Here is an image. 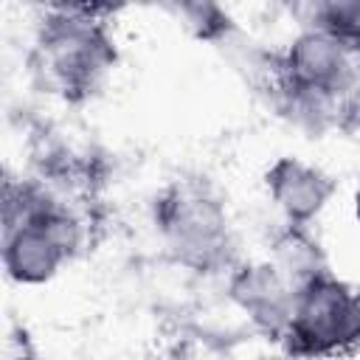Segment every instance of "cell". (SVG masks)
<instances>
[{"label":"cell","mask_w":360,"mask_h":360,"mask_svg":"<svg viewBox=\"0 0 360 360\" xmlns=\"http://www.w3.org/2000/svg\"><path fill=\"white\" fill-rule=\"evenodd\" d=\"M290 338L307 354H340L360 340V292L329 276L295 292Z\"/></svg>","instance_id":"6da1fadb"},{"label":"cell","mask_w":360,"mask_h":360,"mask_svg":"<svg viewBox=\"0 0 360 360\" xmlns=\"http://www.w3.org/2000/svg\"><path fill=\"white\" fill-rule=\"evenodd\" d=\"M96 20L82 11L51 17L42 31V62L51 76L68 90H87L107 70L110 48Z\"/></svg>","instance_id":"7a4b0ae2"},{"label":"cell","mask_w":360,"mask_h":360,"mask_svg":"<svg viewBox=\"0 0 360 360\" xmlns=\"http://www.w3.org/2000/svg\"><path fill=\"white\" fill-rule=\"evenodd\" d=\"M73 242L76 228L68 217L48 208L28 211L25 219L8 233L6 267L20 281H45L56 273Z\"/></svg>","instance_id":"3957f363"},{"label":"cell","mask_w":360,"mask_h":360,"mask_svg":"<svg viewBox=\"0 0 360 360\" xmlns=\"http://www.w3.org/2000/svg\"><path fill=\"white\" fill-rule=\"evenodd\" d=\"M163 231L177 253L186 259H208L219 250L225 239L222 208L200 191H174L163 202Z\"/></svg>","instance_id":"277c9868"},{"label":"cell","mask_w":360,"mask_h":360,"mask_svg":"<svg viewBox=\"0 0 360 360\" xmlns=\"http://www.w3.org/2000/svg\"><path fill=\"white\" fill-rule=\"evenodd\" d=\"M284 68L295 90L332 93L349 76V48L315 28L292 42Z\"/></svg>","instance_id":"5b68a950"},{"label":"cell","mask_w":360,"mask_h":360,"mask_svg":"<svg viewBox=\"0 0 360 360\" xmlns=\"http://www.w3.org/2000/svg\"><path fill=\"white\" fill-rule=\"evenodd\" d=\"M267 188H270L276 205L290 219L315 217L332 194V183L326 174H321L318 169H312L301 160H292V158L278 160L267 172Z\"/></svg>","instance_id":"8992f818"},{"label":"cell","mask_w":360,"mask_h":360,"mask_svg":"<svg viewBox=\"0 0 360 360\" xmlns=\"http://www.w3.org/2000/svg\"><path fill=\"white\" fill-rule=\"evenodd\" d=\"M233 295L256 323L267 329L290 326L295 290L276 273L273 264H259L245 270L233 284Z\"/></svg>","instance_id":"52a82bcc"},{"label":"cell","mask_w":360,"mask_h":360,"mask_svg":"<svg viewBox=\"0 0 360 360\" xmlns=\"http://www.w3.org/2000/svg\"><path fill=\"white\" fill-rule=\"evenodd\" d=\"M318 31L329 34L340 45H360V0H335L315 8Z\"/></svg>","instance_id":"ba28073f"},{"label":"cell","mask_w":360,"mask_h":360,"mask_svg":"<svg viewBox=\"0 0 360 360\" xmlns=\"http://www.w3.org/2000/svg\"><path fill=\"white\" fill-rule=\"evenodd\" d=\"M354 200H357V219H360V188H357V197Z\"/></svg>","instance_id":"9c48e42d"},{"label":"cell","mask_w":360,"mask_h":360,"mask_svg":"<svg viewBox=\"0 0 360 360\" xmlns=\"http://www.w3.org/2000/svg\"><path fill=\"white\" fill-rule=\"evenodd\" d=\"M14 360H34V357H14Z\"/></svg>","instance_id":"30bf717a"}]
</instances>
